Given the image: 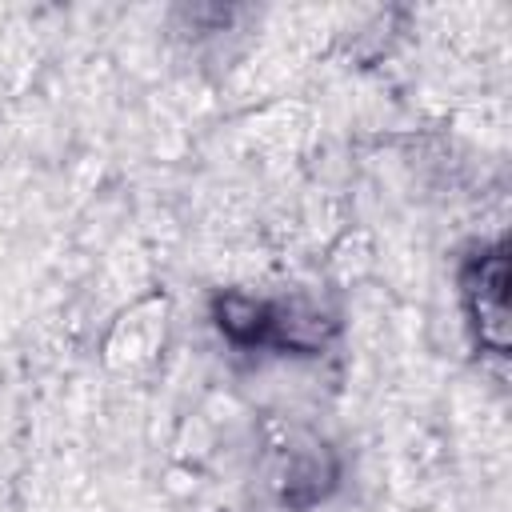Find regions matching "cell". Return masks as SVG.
Listing matches in <instances>:
<instances>
[{
	"label": "cell",
	"mask_w": 512,
	"mask_h": 512,
	"mask_svg": "<svg viewBox=\"0 0 512 512\" xmlns=\"http://www.w3.org/2000/svg\"><path fill=\"white\" fill-rule=\"evenodd\" d=\"M460 304L468 316L472 344L488 356H508L512 320H508V244H480L460 264Z\"/></svg>",
	"instance_id": "1"
},
{
	"label": "cell",
	"mask_w": 512,
	"mask_h": 512,
	"mask_svg": "<svg viewBox=\"0 0 512 512\" xmlns=\"http://www.w3.org/2000/svg\"><path fill=\"white\" fill-rule=\"evenodd\" d=\"M340 332V320L332 312H324L320 304L296 296V300H272V336L268 348L276 352H292V356H316L320 348H328V340Z\"/></svg>",
	"instance_id": "2"
},
{
	"label": "cell",
	"mask_w": 512,
	"mask_h": 512,
	"mask_svg": "<svg viewBox=\"0 0 512 512\" xmlns=\"http://www.w3.org/2000/svg\"><path fill=\"white\" fill-rule=\"evenodd\" d=\"M212 324L232 348H268L272 336V300L248 292H216L212 296Z\"/></svg>",
	"instance_id": "3"
},
{
	"label": "cell",
	"mask_w": 512,
	"mask_h": 512,
	"mask_svg": "<svg viewBox=\"0 0 512 512\" xmlns=\"http://www.w3.org/2000/svg\"><path fill=\"white\" fill-rule=\"evenodd\" d=\"M280 504L288 508H312L316 500L328 496V488L336 484V460L328 456L324 444H308V448H292L280 476Z\"/></svg>",
	"instance_id": "4"
}]
</instances>
